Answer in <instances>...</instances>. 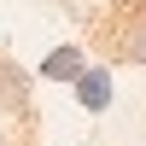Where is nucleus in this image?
<instances>
[{"mask_svg": "<svg viewBox=\"0 0 146 146\" xmlns=\"http://www.w3.org/2000/svg\"><path fill=\"white\" fill-rule=\"evenodd\" d=\"M117 58H123V64H146V12L123 18V29H117Z\"/></svg>", "mask_w": 146, "mask_h": 146, "instance_id": "1", "label": "nucleus"}, {"mask_svg": "<svg viewBox=\"0 0 146 146\" xmlns=\"http://www.w3.org/2000/svg\"><path fill=\"white\" fill-rule=\"evenodd\" d=\"M76 100L88 105V111H100V105H105V76H100V70H94V76H82V82H76Z\"/></svg>", "mask_w": 146, "mask_h": 146, "instance_id": "2", "label": "nucleus"}, {"mask_svg": "<svg viewBox=\"0 0 146 146\" xmlns=\"http://www.w3.org/2000/svg\"><path fill=\"white\" fill-rule=\"evenodd\" d=\"M70 70H76V53H70V47H64V53H53V58H47V76H70Z\"/></svg>", "mask_w": 146, "mask_h": 146, "instance_id": "3", "label": "nucleus"}]
</instances>
